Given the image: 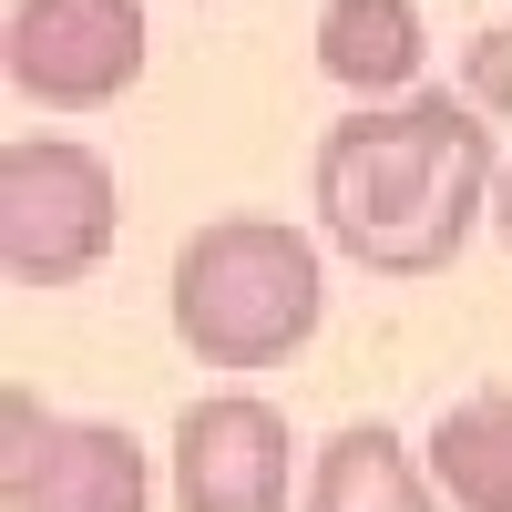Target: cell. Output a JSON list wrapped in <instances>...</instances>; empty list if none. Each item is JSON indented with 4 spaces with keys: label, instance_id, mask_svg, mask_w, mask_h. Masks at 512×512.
Instances as JSON below:
<instances>
[{
    "label": "cell",
    "instance_id": "8",
    "mask_svg": "<svg viewBox=\"0 0 512 512\" xmlns=\"http://www.w3.org/2000/svg\"><path fill=\"white\" fill-rule=\"evenodd\" d=\"M308 512H431V482L400 431L379 420H349L328 451H318V482H308Z\"/></svg>",
    "mask_w": 512,
    "mask_h": 512
},
{
    "label": "cell",
    "instance_id": "10",
    "mask_svg": "<svg viewBox=\"0 0 512 512\" xmlns=\"http://www.w3.org/2000/svg\"><path fill=\"white\" fill-rule=\"evenodd\" d=\"M472 103H512V31L472 41Z\"/></svg>",
    "mask_w": 512,
    "mask_h": 512
},
{
    "label": "cell",
    "instance_id": "6",
    "mask_svg": "<svg viewBox=\"0 0 512 512\" xmlns=\"http://www.w3.org/2000/svg\"><path fill=\"white\" fill-rule=\"evenodd\" d=\"M11 512H144V451L113 420H52L21 472H0Z\"/></svg>",
    "mask_w": 512,
    "mask_h": 512
},
{
    "label": "cell",
    "instance_id": "9",
    "mask_svg": "<svg viewBox=\"0 0 512 512\" xmlns=\"http://www.w3.org/2000/svg\"><path fill=\"white\" fill-rule=\"evenodd\" d=\"M431 482L461 502V512H512V390H482L431 420Z\"/></svg>",
    "mask_w": 512,
    "mask_h": 512
},
{
    "label": "cell",
    "instance_id": "3",
    "mask_svg": "<svg viewBox=\"0 0 512 512\" xmlns=\"http://www.w3.org/2000/svg\"><path fill=\"white\" fill-rule=\"evenodd\" d=\"M123 236V185L93 144L21 134L0 154V267L11 287H72L93 277Z\"/></svg>",
    "mask_w": 512,
    "mask_h": 512
},
{
    "label": "cell",
    "instance_id": "7",
    "mask_svg": "<svg viewBox=\"0 0 512 512\" xmlns=\"http://www.w3.org/2000/svg\"><path fill=\"white\" fill-rule=\"evenodd\" d=\"M420 62H431V21L410 0H328L318 11V72L338 93H410Z\"/></svg>",
    "mask_w": 512,
    "mask_h": 512
},
{
    "label": "cell",
    "instance_id": "1",
    "mask_svg": "<svg viewBox=\"0 0 512 512\" xmlns=\"http://www.w3.org/2000/svg\"><path fill=\"white\" fill-rule=\"evenodd\" d=\"M502 185L482 103L410 93L328 123L318 144V226L338 256H359L369 277H431L472 246L482 205Z\"/></svg>",
    "mask_w": 512,
    "mask_h": 512
},
{
    "label": "cell",
    "instance_id": "2",
    "mask_svg": "<svg viewBox=\"0 0 512 512\" xmlns=\"http://www.w3.org/2000/svg\"><path fill=\"white\" fill-rule=\"evenodd\" d=\"M175 338L205 369H287L328 318V277L318 246L277 226V216H216L175 246Z\"/></svg>",
    "mask_w": 512,
    "mask_h": 512
},
{
    "label": "cell",
    "instance_id": "5",
    "mask_svg": "<svg viewBox=\"0 0 512 512\" xmlns=\"http://www.w3.org/2000/svg\"><path fill=\"white\" fill-rule=\"evenodd\" d=\"M175 502L185 512H287V420L267 400H195L175 420Z\"/></svg>",
    "mask_w": 512,
    "mask_h": 512
},
{
    "label": "cell",
    "instance_id": "4",
    "mask_svg": "<svg viewBox=\"0 0 512 512\" xmlns=\"http://www.w3.org/2000/svg\"><path fill=\"white\" fill-rule=\"evenodd\" d=\"M0 72L21 103H113L144 72V0H11Z\"/></svg>",
    "mask_w": 512,
    "mask_h": 512
},
{
    "label": "cell",
    "instance_id": "11",
    "mask_svg": "<svg viewBox=\"0 0 512 512\" xmlns=\"http://www.w3.org/2000/svg\"><path fill=\"white\" fill-rule=\"evenodd\" d=\"M492 216H502V246H512V164H502V185H492Z\"/></svg>",
    "mask_w": 512,
    "mask_h": 512
}]
</instances>
